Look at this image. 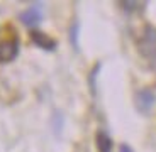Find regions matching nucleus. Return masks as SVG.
<instances>
[{"label":"nucleus","mask_w":156,"mask_h":152,"mask_svg":"<svg viewBox=\"0 0 156 152\" xmlns=\"http://www.w3.org/2000/svg\"><path fill=\"white\" fill-rule=\"evenodd\" d=\"M32 41H34L37 46H41V47H44V49H55V42L48 37V35H44V34H39V32H32Z\"/></svg>","instance_id":"obj_5"},{"label":"nucleus","mask_w":156,"mask_h":152,"mask_svg":"<svg viewBox=\"0 0 156 152\" xmlns=\"http://www.w3.org/2000/svg\"><path fill=\"white\" fill-rule=\"evenodd\" d=\"M17 52H19V41L16 37L0 42V62L12 61L17 56Z\"/></svg>","instance_id":"obj_2"},{"label":"nucleus","mask_w":156,"mask_h":152,"mask_svg":"<svg viewBox=\"0 0 156 152\" xmlns=\"http://www.w3.org/2000/svg\"><path fill=\"white\" fill-rule=\"evenodd\" d=\"M97 144H98V150L100 152H110V149H112V140H110V137L105 132H100L97 135Z\"/></svg>","instance_id":"obj_6"},{"label":"nucleus","mask_w":156,"mask_h":152,"mask_svg":"<svg viewBox=\"0 0 156 152\" xmlns=\"http://www.w3.org/2000/svg\"><path fill=\"white\" fill-rule=\"evenodd\" d=\"M137 103H139V108L143 110V112H148L153 106V103H154V95L148 90L139 91V93H137Z\"/></svg>","instance_id":"obj_4"},{"label":"nucleus","mask_w":156,"mask_h":152,"mask_svg":"<svg viewBox=\"0 0 156 152\" xmlns=\"http://www.w3.org/2000/svg\"><path fill=\"white\" fill-rule=\"evenodd\" d=\"M141 52L144 56H154L156 54V29L148 27L139 42Z\"/></svg>","instance_id":"obj_1"},{"label":"nucleus","mask_w":156,"mask_h":152,"mask_svg":"<svg viewBox=\"0 0 156 152\" xmlns=\"http://www.w3.org/2000/svg\"><path fill=\"white\" fill-rule=\"evenodd\" d=\"M20 20H22L26 25H29V27L37 25V24L41 22V12H39L37 8H29V10H26L22 15H20Z\"/></svg>","instance_id":"obj_3"}]
</instances>
